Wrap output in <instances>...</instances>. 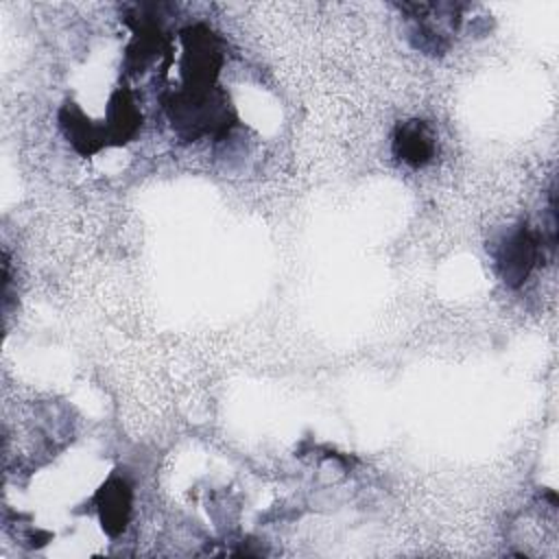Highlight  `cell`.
<instances>
[{"label":"cell","mask_w":559,"mask_h":559,"mask_svg":"<svg viewBox=\"0 0 559 559\" xmlns=\"http://www.w3.org/2000/svg\"><path fill=\"white\" fill-rule=\"evenodd\" d=\"M173 129L183 140L201 135H223L234 124V111L227 94L221 87H190L186 85L166 103Z\"/></svg>","instance_id":"obj_1"},{"label":"cell","mask_w":559,"mask_h":559,"mask_svg":"<svg viewBox=\"0 0 559 559\" xmlns=\"http://www.w3.org/2000/svg\"><path fill=\"white\" fill-rule=\"evenodd\" d=\"M555 247V238L537 234L526 223H520L511 231H507L493 247L491 255L496 260V269L502 282L511 288L522 286L533 269L542 262L544 249Z\"/></svg>","instance_id":"obj_2"},{"label":"cell","mask_w":559,"mask_h":559,"mask_svg":"<svg viewBox=\"0 0 559 559\" xmlns=\"http://www.w3.org/2000/svg\"><path fill=\"white\" fill-rule=\"evenodd\" d=\"M408 13L411 37L415 48L428 55H443L450 48V37L461 24V7L454 2H404Z\"/></svg>","instance_id":"obj_3"},{"label":"cell","mask_w":559,"mask_h":559,"mask_svg":"<svg viewBox=\"0 0 559 559\" xmlns=\"http://www.w3.org/2000/svg\"><path fill=\"white\" fill-rule=\"evenodd\" d=\"M181 74L190 87L214 85L223 68V41L203 24L190 26L181 33Z\"/></svg>","instance_id":"obj_4"},{"label":"cell","mask_w":559,"mask_h":559,"mask_svg":"<svg viewBox=\"0 0 559 559\" xmlns=\"http://www.w3.org/2000/svg\"><path fill=\"white\" fill-rule=\"evenodd\" d=\"M94 504L98 509V518L105 533L111 537L120 535L131 518L133 504V489L129 480L122 476H109L105 485L96 491Z\"/></svg>","instance_id":"obj_5"},{"label":"cell","mask_w":559,"mask_h":559,"mask_svg":"<svg viewBox=\"0 0 559 559\" xmlns=\"http://www.w3.org/2000/svg\"><path fill=\"white\" fill-rule=\"evenodd\" d=\"M393 155L411 168H421L432 162L437 151V138L424 120H404L395 127L391 140Z\"/></svg>","instance_id":"obj_6"},{"label":"cell","mask_w":559,"mask_h":559,"mask_svg":"<svg viewBox=\"0 0 559 559\" xmlns=\"http://www.w3.org/2000/svg\"><path fill=\"white\" fill-rule=\"evenodd\" d=\"M59 122H61V129H63L68 142L74 146L76 153H81L85 157L98 153L103 146L109 144L105 124L92 122L74 103H66L61 107Z\"/></svg>","instance_id":"obj_7"},{"label":"cell","mask_w":559,"mask_h":559,"mask_svg":"<svg viewBox=\"0 0 559 559\" xmlns=\"http://www.w3.org/2000/svg\"><path fill=\"white\" fill-rule=\"evenodd\" d=\"M142 124V116L133 100V94L127 87H120L111 94L107 107V138L109 144H124L129 142Z\"/></svg>","instance_id":"obj_8"}]
</instances>
